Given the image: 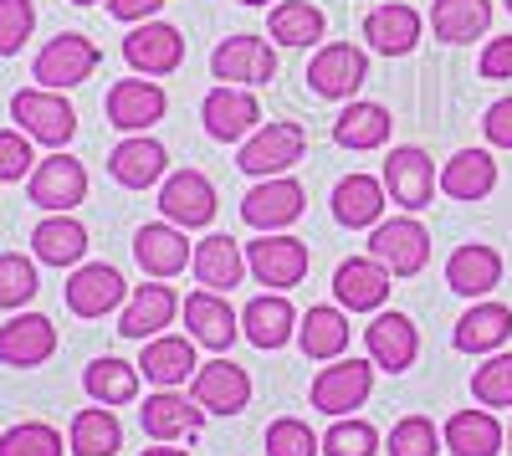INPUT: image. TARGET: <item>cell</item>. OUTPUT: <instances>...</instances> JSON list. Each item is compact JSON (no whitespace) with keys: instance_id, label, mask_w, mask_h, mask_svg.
Returning a JSON list of instances; mask_svg holds the SVG:
<instances>
[{"instance_id":"6da1fadb","label":"cell","mask_w":512,"mask_h":456,"mask_svg":"<svg viewBox=\"0 0 512 456\" xmlns=\"http://www.w3.org/2000/svg\"><path fill=\"white\" fill-rule=\"evenodd\" d=\"M364 246H369V257L390 272V277H420L425 262H431V231H425L410 211L379 221Z\"/></svg>"},{"instance_id":"7a4b0ae2","label":"cell","mask_w":512,"mask_h":456,"mask_svg":"<svg viewBox=\"0 0 512 456\" xmlns=\"http://www.w3.org/2000/svg\"><path fill=\"white\" fill-rule=\"evenodd\" d=\"M11 118L21 123V134L31 144H47V149H62L77 134V108L52 88H21L11 98Z\"/></svg>"},{"instance_id":"3957f363","label":"cell","mask_w":512,"mask_h":456,"mask_svg":"<svg viewBox=\"0 0 512 456\" xmlns=\"http://www.w3.org/2000/svg\"><path fill=\"white\" fill-rule=\"evenodd\" d=\"M98 62H103V52H98V41H93V36H82V31H62V36H52L47 47H41V57H36V67H31V72H36L41 88L67 93V88H77V82H88Z\"/></svg>"},{"instance_id":"277c9868","label":"cell","mask_w":512,"mask_h":456,"mask_svg":"<svg viewBox=\"0 0 512 456\" xmlns=\"http://www.w3.org/2000/svg\"><path fill=\"white\" fill-rule=\"evenodd\" d=\"M369 390H374V359H333L328 369H318V380H313V390H308V400H313V410H323V416H354V410L369 400Z\"/></svg>"},{"instance_id":"5b68a950","label":"cell","mask_w":512,"mask_h":456,"mask_svg":"<svg viewBox=\"0 0 512 456\" xmlns=\"http://www.w3.org/2000/svg\"><path fill=\"white\" fill-rule=\"evenodd\" d=\"M303 149H308V134L297 129V123H262V129L241 144L236 164L251 180H277V175H287L292 164L303 159Z\"/></svg>"},{"instance_id":"8992f818","label":"cell","mask_w":512,"mask_h":456,"mask_svg":"<svg viewBox=\"0 0 512 456\" xmlns=\"http://www.w3.org/2000/svg\"><path fill=\"white\" fill-rule=\"evenodd\" d=\"M364 82H369V57L359 47H349V41H328L308 62V88L328 103H338V98L354 103Z\"/></svg>"},{"instance_id":"52a82bcc","label":"cell","mask_w":512,"mask_h":456,"mask_svg":"<svg viewBox=\"0 0 512 456\" xmlns=\"http://www.w3.org/2000/svg\"><path fill=\"white\" fill-rule=\"evenodd\" d=\"M210 72L226 88H262L277 77V41H256V36H226L210 52Z\"/></svg>"},{"instance_id":"ba28073f","label":"cell","mask_w":512,"mask_h":456,"mask_svg":"<svg viewBox=\"0 0 512 456\" xmlns=\"http://www.w3.org/2000/svg\"><path fill=\"white\" fill-rule=\"evenodd\" d=\"M246 272L262 282V287H297L308 277V246L297 236H282V231H267L246 246Z\"/></svg>"},{"instance_id":"9c48e42d","label":"cell","mask_w":512,"mask_h":456,"mask_svg":"<svg viewBox=\"0 0 512 456\" xmlns=\"http://www.w3.org/2000/svg\"><path fill=\"white\" fill-rule=\"evenodd\" d=\"M384 190H390V200L400 205V211H425L431 205V195L441 190V180H436V164L425 159V149H415V144H400V149H390V159H384Z\"/></svg>"},{"instance_id":"30bf717a","label":"cell","mask_w":512,"mask_h":456,"mask_svg":"<svg viewBox=\"0 0 512 456\" xmlns=\"http://www.w3.org/2000/svg\"><path fill=\"white\" fill-rule=\"evenodd\" d=\"M26 190H31V205H41L47 216H62L88 195V170H82V159H72V154H52L31 170Z\"/></svg>"},{"instance_id":"8fae6325","label":"cell","mask_w":512,"mask_h":456,"mask_svg":"<svg viewBox=\"0 0 512 456\" xmlns=\"http://www.w3.org/2000/svg\"><path fill=\"white\" fill-rule=\"evenodd\" d=\"M123 57L139 77H164V72H175L185 62V36L169 21H139L123 41Z\"/></svg>"},{"instance_id":"7c38bea8","label":"cell","mask_w":512,"mask_h":456,"mask_svg":"<svg viewBox=\"0 0 512 456\" xmlns=\"http://www.w3.org/2000/svg\"><path fill=\"white\" fill-rule=\"evenodd\" d=\"M108 123L118 134H149L154 123L164 118V108H169V98H164V88L159 82H144V77H123V82H113L108 88Z\"/></svg>"},{"instance_id":"4fadbf2b","label":"cell","mask_w":512,"mask_h":456,"mask_svg":"<svg viewBox=\"0 0 512 456\" xmlns=\"http://www.w3.org/2000/svg\"><path fill=\"white\" fill-rule=\"evenodd\" d=\"M303 205H308L303 185H297L292 175H277V180L251 185V195L241 200V216H246L251 231H287L297 216H303Z\"/></svg>"},{"instance_id":"5bb4252c","label":"cell","mask_w":512,"mask_h":456,"mask_svg":"<svg viewBox=\"0 0 512 456\" xmlns=\"http://www.w3.org/2000/svg\"><path fill=\"white\" fill-rule=\"evenodd\" d=\"M139 426L154 436V441H169V446H180V441H195L205 431V410L195 405V395H180V390H154L139 410Z\"/></svg>"},{"instance_id":"9a60e30c","label":"cell","mask_w":512,"mask_h":456,"mask_svg":"<svg viewBox=\"0 0 512 456\" xmlns=\"http://www.w3.org/2000/svg\"><path fill=\"white\" fill-rule=\"evenodd\" d=\"M159 211H164V221H175L180 231H185V226H210V221H216V185H210L200 170L164 175V185H159Z\"/></svg>"},{"instance_id":"2e32d148","label":"cell","mask_w":512,"mask_h":456,"mask_svg":"<svg viewBox=\"0 0 512 456\" xmlns=\"http://www.w3.org/2000/svg\"><path fill=\"white\" fill-rule=\"evenodd\" d=\"M190 395H195V405L205 410V416H236V410H246V400H251V375L231 359H210V364L195 369Z\"/></svg>"},{"instance_id":"e0dca14e","label":"cell","mask_w":512,"mask_h":456,"mask_svg":"<svg viewBox=\"0 0 512 456\" xmlns=\"http://www.w3.org/2000/svg\"><path fill=\"white\" fill-rule=\"evenodd\" d=\"M180 318H185V328H190V339L195 344H205L210 354H226L231 344H236V334H241V318H236V308L226 303V293H210V287H200V293H190L185 303H180Z\"/></svg>"},{"instance_id":"ac0fdd59","label":"cell","mask_w":512,"mask_h":456,"mask_svg":"<svg viewBox=\"0 0 512 456\" xmlns=\"http://www.w3.org/2000/svg\"><path fill=\"white\" fill-rule=\"evenodd\" d=\"M123 298H128V282H123V272L108 267V262H82V267L67 277V308H72L77 318H103V313L123 308Z\"/></svg>"},{"instance_id":"d6986e66","label":"cell","mask_w":512,"mask_h":456,"mask_svg":"<svg viewBox=\"0 0 512 456\" xmlns=\"http://www.w3.org/2000/svg\"><path fill=\"white\" fill-rule=\"evenodd\" d=\"M57 354V323L47 313H16L0 328V364L11 369H36Z\"/></svg>"},{"instance_id":"ffe728a7","label":"cell","mask_w":512,"mask_h":456,"mask_svg":"<svg viewBox=\"0 0 512 456\" xmlns=\"http://www.w3.org/2000/svg\"><path fill=\"white\" fill-rule=\"evenodd\" d=\"M134 257H139V267L149 272V277H180L185 267H190V257H195V246L185 241V231L175 226V221H149V226H139L134 231Z\"/></svg>"},{"instance_id":"44dd1931","label":"cell","mask_w":512,"mask_h":456,"mask_svg":"<svg viewBox=\"0 0 512 456\" xmlns=\"http://www.w3.org/2000/svg\"><path fill=\"white\" fill-rule=\"evenodd\" d=\"M364 344H369V359L384 369V375H405L420 354V328L405 318V313H384L364 328Z\"/></svg>"},{"instance_id":"7402d4cb","label":"cell","mask_w":512,"mask_h":456,"mask_svg":"<svg viewBox=\"0 0 512 456\" xmlns=\"http://www.w3.org/2000/svg\"><path fill=\"white\" fill-rule=\"evenodd\" d=\"M333 298H338V308H349V313H379L384 298H390V272H384L369 252L338 262V272H333Z\"/></svg>"},{"instance_id":"603a6c76","label":"cell","mask_w":512,"mask_h":456,"mask_svg":"<svg viewBox=\"0 0 512 456\" xmlns=\"http://www.w3.org/2000/svg\"><path fill=\"white\" fill-rule=\"evenodd\" d=\"M195 369H200V359H195V339L185 334H159V339H144V354H139V375L144 380H154L159 390H180V385H190L195 380Z\"/></svg>"},{"instance_id":"cb8c5ba5","label":"cell","mask_w":512,"mask_h":456,"mask_svg":"<svg viewBox=\"0 0 512 456\" xmlns=\"http://www.w3.org/2000/svg\"><path fill=\"white\" fill-rule=\"evenodd\" d=\"M175 323V287H164L159 277H149L144 287H134V298L123 303L118 334L123 339H159Z\"/></svg>"},{"instance_id":"d4e9b609","label":"cell","mask_w":512,"mask_h":456,"mask_svg":"<svg viewBox=\"0 0 512 456\" xmlns=\"http://www.w3.org/2000/svg\"><path fill=\"white\" fill-rule=\"evenodd\" d=\"M256 123H262V108H256L251 88H216L205 98V134L210 139H221V144L251 139Z\"/></svg>"},{"instance_id":"484cf974","label":"cell","mask_w":512,"mask_h":456,"mask_svg":"<svg viewBox=\"0 0 512 456\" xmlns=\"http://www.w3.org/2000/svg\"><path fill=\"white\" fill-rule=\"evenodd\" d=\"M164 164H169V154H164V144L149 139V134H128V139L108 154V170H113V180H118L123 190L164 185Z\"/></svg>"},{"instance_id":"4316f807","label":"cell","mask_w":512,"mask_h":456,"mask_svg":"<svg viewBox=\"0 0 512 456\" xmlns=\"http://www.w3.org/2000/svg\"><path fill=\"white\" fill-rule=\"evenodd\" d=\"M384 200H390V190L374 175H344L333 185V221L349 231H374L384 221Z\"/></svg>"},{"instance_id":"83f0119b","label":"cell","mask_w":512,"mask_h":456,"mask_svg":"<svg viewBox=\"0 0 512 456\" xmlns=\"http://www.w3.org/2000/svg\"><path fill=\"white\" fill-rule=\"evenodd\" d=\"M497 282H502V257L492 252V246L466 241V246H456V252H451V262H446V287H451L456 298H487Z\"/></svg>"},{"instance_id":"f1b7e54d","label":"cell","mask_w":512,"mask_h":456,"mask_svg":"<svg viewBox=\"0 0 512 456\" xmlns=\"http://www.w3.org/2000/svg\"><path fill=\"white\" fill-rule=\"evenodd\" d=\"M297 349H303L308 359H318V364L344 359L349 354V318H344V308H333V303L308 308L303 323H297Z\"/></svg>"},{"instance_id":"f546056e","label":"cell","mask_w":512,"mask_h":456,"mask_svg":"<svg viewBox=\"0 0 512 456\" xmlns=\"http://www.w3.org/2000/svg\"><path fill=\"white\" fill-rule=\"evenodd\" d=\"M241 334L251 349H282L292 334H297V313L282 293H262V298H251L246 313H241Z\"/></svg>"},{"instance_id":"4dcf8cb0","label":"cell","mask_w":512,"mask_h":456,"mask_svg":"<svg viewBox=\"0 0 512 456\" xmlns=\"http://www.w3.org/2000/svg\"><path fill=\"white\" fill-rule=\"evenodd\" d=\"M190 272H195L200 287H210V293H231V287H241V277H246V257H241V246L231 236H205V241H195Z\"/></svg>"},{"instance_id":"1f68e13d","label":"cell","mask_w":512,"mask_h":456,"mask_svg":"<svg viewBox=\"0 0 512 456\" xmlns=\"http://www.w3.org/2000/svg\"><path fill=\"white\" fill-rule=\"evenodd\" d=\"M451 339H456L461 354H497L512 339V308L507 303H477V308H466Z\"/></svg>"},{"instance_id":"d6a6232c","label":"cell","mask_w":512,"mask_h":456,"mask_svg":"<svg viewBox=\"0 0 512 456\" xmlns=\"http://www.w3.org/2000/svg\"><path fill=\"white\" fill-rule=\"evenodd\" d=\"M364 41L379 52V57H405V52H415V41H420V16H415V6H379V11H369L364 16Z\"/></svg>"},{"instance_id":"836d02e7","label":"cell","mask_w":512,"mask_h":456,"mask_svg":"<svg viewBox=\"0 0 512 456\" xmlns=\"http://www.w3.org/2000/svg\"><path fill=\"white\" fill-rule=\"evenodd\" d=\"M441 190L451 195V200H487L492 190H497V164H492V154L487 149H456L451 154V164L441 170Z\"/></svg>"},{"instance_id":"e575fe53","label":"cell","mask_w":512,"mask_h":456,"mask_svg":"<svg viewBox=\"0 0 512 456\" xmlns=\"http://www.w3.org/2000/svg\"><path fill=\"white\" fill-rule=\"evenodd\" d=\"M31 252L47 262V267H77L82 252H88V226L77 216H47L36 231H31Z\"/></svg>"},{"instance_id":"d590c367","label":"cell","mask_w":512,"mask_h":456,"mask_svg":"<svg viewBox=\"0 0 512 456\" xmlns=\"http://www.w3.org/2000/svg\"><path fill=\"white\" fill-rule=\"evenodd\" d=\"M267 36L277 47H318L328 36V21L313 0H277L272 16H267Z\"/></svg>"},{"instance_id":"8d00e7d4","label":"cell","mask_w":512,"mask_h":456,"mask_svg":"<svg viewBox=\"0 0 512 456\" xmlns=\"http://www.w3.org/2000/svg\"><path fill=\"white\" fill-rule=\"evenodd\" d=\"M492 26V0H436L431 6V31L446 47H466V41L487 36Z\"/></svg>"},{"instance_id":"74e56055","label":"cell","mask_w":512,"mask_h":456,"mask_svg":"<svg viewBox=\"0 0 512 456\" xmlns=\"http://www.w3.org/2000/svg\"><path fill=\"white\" fill-rule=\"evenodd\" d=\"M451 456H497L502 451V426L492 410H456L441 431Z\"/></svg>"},{"instance_id":"f35d334b","label":"cell","mask_w":512,"mask_h":456,"mask_svg":"<svg viewBox=\"0 0 512 456\" xmlns=\"http://www.w3.org/2000/svg\"><path fill=\"white\" fill-rule=\"evenodd\" d=\"M390 113H384L379 103H349L344 113H338V123H333V144L338 149H354V154H364V149H379L384 139H390Z\"/></svg>"},{"instance_id":"ab89813d","label":"cell","mask_w":512,"mask_h":456,"mask_svg":"<svg viewBox=\"0 0 512 456\" xmlns=\"http://www.w3.org/2000/svg\"><path fill=\"white\" fill-rule=\"evenodd\" d=\"M139 364H128V359H113V354H103V359H93L88 364V375H82V385H88V395L98 400V405H128L139 395Z\"/></svg>"},{"instance_id":"60d3db41","label":"cell","mask_w":512,"mask_h":456,"mask_svg":"<svg viewBox=\"0 0 512 456\" xmlns=\"http://www.w3.org/2000/svg\"><path fill=\"white\" fill-rule=\"evenodd\" d=\"M118 446H123V426L113 410H77V421L67 431L72 456H118Z\"/></svg>"},{"instance_id":"b9f144b4","label":"cell","mask_w":512,"mask_h":456,"mask_svg":"<svg viewBox=\"0 0 512 456\" xmlns=\"http://www.w3.org/2000/svg\"><path fill=\"white\" fill-rule=\"evenodd\" d=\"M472 395L487 405V410H512V354H487L477 369H472Z\"/></svg>"},{"instance_id":"7bdbcfd3","label":"cell","mask_w":512,"mask_h":456,"mask_svg":"<svg viewBox=\"0 0 512 456\" xmlns=\"http://www.w3.org/2000/svg\"><path fill=\"white\" fill-rule=\"evenodd\" d=\"M0 456H67V441L47 421H21L0 436Z\"/></svg>"},{"instance_id":"ee69618b","label":"cell","mask_w":512,"mask_h":456,"mask_svg":"<svg viewBox=\"0 0 512 456\" xmlns=\"http://www.w3.org/2000/svg\"><path fill=\"white\" fill-rule=\"evenodd\" d=\"M384 451L390 456H441V431H436V421H425V416H405V421L390 426Z\"/></svg>"},{"instance_id":"f6af8a7d","label":"cell","mask_w":512,"mask_h":456,"mask_svg":"<svg viewBox=\"0 0 512 456\" xmlns=\"http://www.w3.org/2000/svg\"><path fill=\"white\" fill-rule=\"evenodd\" d=\"M323 456H379V431L359 416H338L323 436Z\"/></svg>"},{"instance_id":"bcb514c9","label":"cell","mask_w":512,"mask_h":456,"mask_svg":"<svg viewBox=\"0 0 512 456\" xmlns=\"http://www.w3.org/2000/svg\"><path fill=\"white\" fill-rule=\"evenodd\" d=\"M36 298V262L6 252L0 257V308H26Z\"/></svg>"},{"instance_id":"7dc6e473","label":"cell","mask_w":512,"mask_h":456,"mask_svg":"<svg viewBox=\"0 0 512 456\" xmlns=\"http://www.w3.org/2000/svg\"><path fill=\"white\" fill-rule=\"evenodd\" d=\"M267 456H318V436L308 421H297V416H282L267 426Z\"/></svg>"},{"instance_id":"c3c4849f","label":"cell","mask_w":512,"mask_h":456,"mask_svg":"<svg viewBox=\"0 0 512 456\" xmlns=\"http://www.w3.org/2000/svg\"><path fill=\"white\" fill-rule=\"evenodd\" d=\"M36 31V6L31 0H0V57H16Z\"/></svg>"},{"instance_id":"681fc988","label":"cell","mask_w":512,"mask_h":456,"mask_svg":"<svg viewBox=\"0 0 512 456\" xmlns=\"http://www.w3.org/2000/svg\"><path fill=\"white\" fill-rule=\"evenodd\" d=\"M36 170V154H31V139L21 129H0V185H16V180H31Z\"/></svg>"},{"instance_id":"f907efd6","label":"cell","mask_w":512,"mask_h":456,"mask_svg":"<svg viewBox=\"0 0 512 456\" xmlns=\"http://www.w3.org/2000/svg\"><path fill=\"white\" fill-rule=\"evenodd\" d=\"M482 77H492V82H507L512 77V36H497V41H487V52H482Z\"/></svg>"},{"instance_id":"816d5d0a","label":"cell","mask_w":512,"mask_h":456,"mask_svg":"<svg viewBox=\"0 0 512 456\" xmlns=\"http://www.w3.org/2000/svg\"><path fill=\"white\" fill-rule=\"evenodd\" d=\"M487 139L497 144V149H512V98H502V103H492L487 108Z\"/></svg>"},{"instance_id":"f5cc1de1","label":"cell","mask_w":512,"mask_h":456,"mask_svg":"<svg viewBox=\"0 0 512 456\" xmlns=\"http://www.w3.org/2000/svg\"><path fill=\"white\" fill-rule=\"evenodd\" d=\"M164 6V0H108V11L118 16V21H154V11Z\"/></svg>"},{"instance_id":"db71d44e","label":"cell","mask_w":512,"mask_h":456,"mask_svg":"<svg viewBox=\"0 0 512 456\" xmlns=\"http://www.w3.org/2000/svg\"><path fill=\"white\" fill-rule=\"evenodd\" d=\"M139 456H190V451H180V446H169V441H154L149 451H139Z\"/></svg>"},{"instance_id":"11a10c76","label":"cell","mask_w":512,"mask_h":456,"mask_svg":"<svg viewBox=\"0 0 512 456\" xmlns=\"http://www.w3.org/2000/svg\"><path fill=\"white\" fill-rule=\"evenodd\" d=\"M236 6H267V0H236Z\"/></svg>"},{"instance_id":"9f6ffc18","label":"cell","mask_w":512,"mask_h":456,"mask_svg":"<svg viewBox=\"0 0 512 456\" xmlns=\"http://www.w3.org/2000/svg\"><path fill=\"white\" fill-rule=\"evenodd\" d=\"M72 6H93V0H72Z\"/></svg>"},{"instance_id":"6f0895ef","label":"cell","mask_w":512,"mask_h":456,"mask_svg":"<svg viewBox=\"0 0 512 456\" xmlns=\"http://www.w3.org/2000/svg\"><path fill=\"white\" fill-rule=\"evenodd\" d=\"M507 451H512V426H507Z\"/></svg>"},{"instance_id":"680465c9","label":"cell","mask_w":512,"mask_h":456,"mask_svg":"<svg viewBox=\"0 0 512 456\" xmlns=\"http://www.w3.org/2000/svg\"><path fill=\"white\" fill-rule=\"evenodd\" d=\"M502 6H507V11H512V0H502Z\"/></svg>"}]
</instances>
